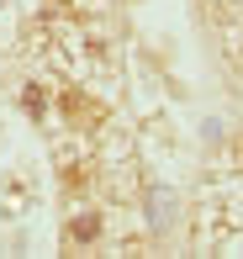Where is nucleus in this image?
<instances>
[{
  "label": "nucleus",
  "mask_w": 243,
  "mask_h": 259,
  "mask_svg": "<svg viewBox=\"0 0 243 259\" xmlns=\"http://www.w3.org/2000/svg\"><path fill=\"white\" fill-rule=\"evenodd\" d=\"M59 111L69 116V127H74V133H95V127L106 122V111H101V106L90 101L85 90H74V85H69V90H59Z\"/></svg>",
  "instance_id": "1"
},
{
  "label": "nucleus",
  "mask_w": 243,
  "mask_h": 259,
  "mask_svg": "<svg viewBox=\"0 0 243 259\" xmlns=\"http://www.w3.org/2000/svg\"><path fill=\"white\" fill-rule=\"evenodd\" d=\"M101 233H106V217H101V206H85V211H74V217L64 222V243H69V249H95Z\"/></svg>",
  "instance_id": "2"
},
{
  "label": "nucleus",
  "mask_w": 243,
  "mask_h": 259,
  "mask_svg": "<svg viewBox=\"0 0 243 259\" xmlns=\"http://www.w3.org/2000/svg\"><path fill=\"white\" fill-rule=\"evenodd\" d=\"M21 106H27L32 116H42V111H48V96H42V85H27V96H21Z\"/></svg>",
  "instance_id": "3"
},
{
  "label": "nucleus",
  "mask_w": 243,
  "mask_h": 259,
  "mask_svg": "<svg viewBox=\"0 0 243 259\" xmlns=\"http://www.w3.org/2000/svg\"><path fill=\"white\" fill-rule=\"evenodd\" d=\"M53 16H74V11H90V0H48Z\"/></svg>",
  "instance_id": "4"
}]
</instances>
